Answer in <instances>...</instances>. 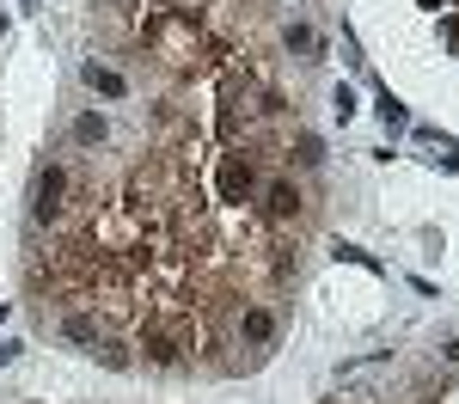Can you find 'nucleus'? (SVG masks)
<instances>
[{
	"label": "nucleus",
	"instance_id": "2",
	"mask_svg": "<svg viewBox=\"0 0 459 404\" xmlns=\"http://www.w3.org/2000/svg\"><path fill=\"white\" fill-rule=\"evenodd\" d=\"M86 356H92V362H105V367H117V374H129V367H135V356H129V343H123V337H99Z\"/></svg>",
	"mask_w": 459,
	"mask_h": 404
},
{
	"label": "nucleus",
	"instance_id": "3",
	"mask_svg": "<svg viewBox=\"0 0 459 404\" xmlns=\"http://www.w3.org/2000/svg\"><path fill=\"white\" fill-rule=\"evenodd\" d=\"M282 49H288V56H300V62H318V37H313V25H288V31H282Z\"/></svg>",
	"mask_w": 459,
	"mask_h": 404
},
{
	"label": "nucleus",
	"instance_id": "1",
	"mask_svg": "<svg viewBox=\"0 0 459 404\" xmlns=\"http://www.w3.org/2000/svg\"><path fill=\"white\" fill-rule=\"evenodd\" d=\"M68 209H74V159L56 153V159L37 166V178H31V233H62Z\"/></svg>",
	"mask_w": 459,
	"mask_h": 404
},
{
	"label": "nucleus",
	"instance_id": "4",
	"mask_svg": "<svg viewBox=\"0 0 459 404\" xmlns=\"http://www.w3.org/2000/svg\"><path fill=\"white\" fill-rule=\"evenodd\" d=\"M441 362H447V367H459V337H447V343H441Z\"/></svg>",
	"mask_w": 459,
	"mask_h": 404
}]
</instances>
